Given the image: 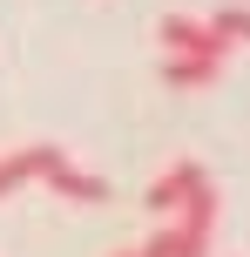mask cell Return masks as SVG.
<instances>
[{
  "label": "cell",
  "instance_id": "cell-1",
  "mask_svg": "<svg viewBox=\"0 0 250 257\" xmlns=\"http://www.w3.org/2000/svg\"><path fill=\"white\" fill-rule=\"evenodd\" d=\"M68 149H54V142H27V149H7L0 156V196H14V190H27V183H41L54 163H61Z\"/></svg>",
  "mask_w": 250,
  "mask_h": 257
},
{
  "label": "cell",
  "instance_id": "cell-2",
  "mask_svg": "<svg viewBox=\"0 0 250 257\" xmlns=\"http://www.w3.org/2000/svg\"><path fill=\"white\" fill-rule=\"evenodd\" d=\"M162 48L169 54H216V61H230V41L210 21H189V14H169L162 21Z\"/></svg>",
  "mask_w": 250,
  "mask_h": 257
},
{
  "label": "cell",
  "instance_id": "cell-3",
  "mask_svg": "<svg viewBox=\"0 0 250 257\" xmlns=\"http://www.w3.org/2000/svg\"><path fill=\"white\" fill-rule=\"evenodd\" d=\"M203 183H210V176H203V163H169L156 183H149V210H156V217H176Z\"/></svg>",
  "mask_w": 250,
  "mask_h": 257
},
{
  "label": "cell",
  "instance_id": "cell-4",
  "mask_svg": "<svg viewBox=\"0 0 250 257\" xmlns=\"http://www.w3.org/2000/svg\"><path fill=\"white\" fill-rule=\"evenodd\" d=\"M41 183H48L61 203H108V183H102V176H88V169H75L68 156H61V163H54Z\"/></svg>",
  "mask_w": 250,
  "mask_h": 257
},
{
  "label": "cell",
  "instance_id": "cell-5",
  "mask_svg": "<svg viewBox=\"0 0 250 257\" xmlns=\"http://www.w3.org/2000/svg\"><path fill=\"white\" fill-rule=\"evenodd\" d=\"M223 75V61H216V54H169V61H162V81H169V88H210V81Z\"/></svg>",
  "mask_w": 250,
  "mask_h": 257
},
{
  "label": "cell",
  "instance_id": "cell-6",
  "mask_svg": "<svg viewBox=\"0 0 250 257\" xmlns=\"http://www.w3.org/2000/svg\"><path fill=\"white\" fill-rule=\"evenodd\" d=\"M210 27L237 48V41H250V7H223V14H210Z\"/></svg>",
  "mask_w": 250,
  "mask_h": 257
}]
</instances>
